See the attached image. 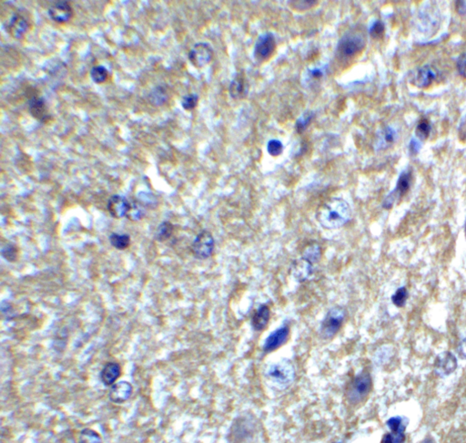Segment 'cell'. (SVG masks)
<instances>
[{
	"mask_svg": "<svg viewBox=\"0 0 466 443\" xmlns=\"http://www.w3.org/2000/svg\"><path fill=\"white\" fill-rule=\"evenodd\" d=\"M351 218V206L342 198L330 199L317 211V221L325 229H339L349 223Z\"/></svg>",
	"mask_w": 466,
	"mask_h": 443,
	"instance_id": "obj_1",
	"label": "cell"
},
{
	"mask_svg": "<svg viewBox=\"0 0 466 443\" xmlns=\"http://www.w3.org/2000/svg\"><path fill=\"white\" fill-rule=\"evenodd\" d=\"M365 47V37L359 29L346 32L338 42L336 56L341 60H348L355 57Z\"/></svg>",
	"mask_w": 466,
	"mask_h": 443,
	"instance_id": "obj_2",
	"label": "cell"
},
{
	"mask_svg": "<svg viewBox=\"0 0 466 443\" xmlns=\"http://www.w3.org/2000/svg\"><path fill=\"white\" fill-rule=\"evenodd\" d=\"M372 377L367 371L358 374L348 386L346 397L352 404H358L368 396L372 390Z\"/></svg>",
	"mask_w": 466,
	"mask_h": 443,
	"instance_id": "obj_3",
	"label": "cell"
},
{
	"mask_svg": "<svg viewBox=\"0 0 466 443\" xmlns=\"http://www.w3.org/2000/svg\"><path fill=\"white\" fill-rule=\"evenodd\" d=\"M267 376L274 384L285 389L294 381L295 370L289 360H283L270 366L267 370Z\"/></svg>",
	"mask_w": 466,
	"mask_h": 443,
	"instance_id": "obj_4",
	"label": "cell"
},
{
	"mask_svg": "<svg viewBox=\"0 0 466 443\" xmlns=\"http://www.w3.org/2000/svg\"><path fill=\"white\" fill-rule=\"evenodd\" d=\"M346 312L342 307L331 308L321 325V335L325 339H332L342 328Z\"/></svg>",
	"mask_w": 466,
	"mask_h": 443,
	"instance_id": "obj_5",
	"label": "cell"
},
{
	"mask_svg": "<svg viewBox=\"0 0 466 443\" xmlns=\"http://www.w3.org/2000/svg\"><path fill=\"white\" fill-rule=\"evenodd\" d=\"M215 248V240L213 235L207 231L203 230L193 241L192 245V252L193 256L200 260H205L211 257Z\"/></svg>",
	"mask_w": 466,
	"mask_h": 443,
	"instance_id": "obj_6",
	"label": "cell"
},
{
	"mask_svg": "<svg viewBox=\"0 0 466 443\" xmlns=\"http://www.w3.org/2000/svg\"><path fill=\"white\" fill-rule=\"evenodd\" d=\"M276 47L274 35L270 32H266L260 35L254 47V57L257 61L263 62L268 60L273 54Z\"/></svg>",
	"mask_w": 466,
	"mask_h": 443,
	"instance_id": "obj_7",
	"label": "cell"
},
{
	"mask_svg": "<svg viewBox=\"0 0 466 443\" xmlns=\"http://www.w3.org/2000/svg\"><path fill=\"white\" fill-rule=\"evenodd\" d=\"M411 183H412V172L410 169L409 170L406 169L400 174L395 189L384 200L383 203V208H392L394 202L396 200L402 198L404 194L409 191Z\"/></svg>",
	"mask_w": 466,
	"mask_h": 443,
	"instance_id": "obj_8",
	"label": "cell"
},
{
	"mask_svg": "<svg viewBox=\"0 0 466 443\" xmlns=\"http://www.w3.org/2000/svg\"><path fill=\"white\" fill-rule=\"evenodd\" d=\"M213 49L208 43L200 42L195 44L189 53V59L196 68H202L212 61Z\"/></svg>",
	"mask_w": 466,
	"mask_h": 443,
	"instance_id": "obj_9",
	"label": "cell"
},
{
	"mask_svg": "<svg viewBox=\"0 0 466 443\" xmlns=\"http://www.w3.org/2000/svg\"><path fill=\"white\" fill-rule=\"evenodd\" d=\"M387 426L391 433L384 435L383 443H404L405 441V428L406 423H404V418L396 416L391 418L387 421Z\"/></svg>",
	"mask_w": 466,
	"mask_h": 443,
	"instance_id": "obj_10",
	"label": "cell"
},
{
	"mask_svg": "<svg viewBox=\"0 0 466 443\" xmlns=\"http://www.w3.org/2000/svg\"><path fill=\"white\" fill-rule=\"evenodd\" d=\"M290 335V328L288 325H283L279 329H276L273 332L269 334L268 338L265 339L264 344L262 346V350L265 353H270L275 350L280 349L281 346L286 343L289 339Z\"/></svg>",
	"mask_w": 466,
	"mask_h": 443,
	"instance_id": "obj_11",
	"label": "cell"
},
{
	"mask_svg": "<svg viewBox=\"0 0 466 443\" xmlns=\"http://www.w3.org/2000/svg\"><path fill=\"white\" fill-rule=\"evenodd\" d=\"M130 207H131V203L130 201L125 196L119 195V194H114L110 196V198L108 201V205H107V208L110 215L117 219L123 218L124 216L127 217V215L130 212Z\"/></svg>",
	"mask_w": 466,
	"mask_h": 443,
	"instance_id": "obj_12",
	"label": "cell"
},
{
	"mask_svg": "<svg viewBox=\"0 0 466 443\" xmlns=\"http://www.w3.org/2000/svg\"><path fill=\"white\" fill-rule=\"evenodd\" d=\"M48 15L57 23H66L73 16V8L68 1H57L48 7Z\"/></svg>",
	"mask_w": 466,
	"mask_h": 443,
	"instance_id": "obj_13",
	"label": "cell"
},
{
	"mask_svg": "<svg viewBox=\"0 0 466 443\" xmlns=\"http://www.w3.org/2000/svg\"><path fill=\"white\" fill-rule=\"evenodd\" d=\"M6 28L12 37L19 39L28 30L29 22L20 12H16L10 16Z\"/></svg>",
	"mask_w": 466,
	"mask_h": 443,
	"instance_id": "obj_14",
	"label": "cell"
},
{
	"mask_svg": "<svg viewBox=\"0 0 466 443\" xmlns=\"http://www.w3.org/2000/svg\"><path fill=\"white\" fill-rule=\"evenodd\" d=\"M457 369V360L450 352H443L437 356L435 360V372L439 376L445 377L452 374Z\"/></svg>",
	"mask_w": 466,
	"mask_h": 443,
	"instance_id": "obj_15",
	"label": "cell"
},
{
	"mask_svg": "<svg viewBox=\"0 0 466 443\" xmlns=\"http://www.w3.org/2000/svg\"><path fill=\"white\" fill-rule=\"evenodd\" d=\"M133 391L132 385L128 381H119L110 387L109 398L115 404H122L130 399Z\"/></svg>",
	"mask_w": 466,
	"mask_h": 443,
	"instance_id": "obj_16",
	"label": "cell"
},
{
	"mask_svg": "<svg viewBox=\"0 0 466 443\" xmlns=\"http://www.w3.org/2000/svg\"><path fill=\"white\" fill-rule=\"evenodd\" d=\"M290 272L291 277H293L296 281L301 283L308 280L313 275L314 267L310 262L303 258H300L292 262Z\"/></svg>",
	"mask_w": 466,
	"mask_h": 443,
	"instance_id": "obj_17",
	"label": "cell"
},
{
	"mask_svg": "<svg viewBox=\"0 0 466 443\" xmlns=\"http://www.w3.org/2000/svg\"><path fill=\"white\" fill-rule=\"evenodd\" d=\"M28 111L32 117L41 122H47L50 120L47 102L42 97L33 96L28 100Z\"/></svg>",
	"mask_w": 466,
	"mask_h": 443,
	"instance_id": "obj_18",
	"label": "cell"
},
{
	"mask_svg": "<svg viewBox=\"0 0 466 443\" xmlns=\"http://www.w3.org/2000/svg\"><path fill=\"white\" fill-rule=\"evenodd\" d=\"M249 85L244 74L238 73L230 84L229 92L233 99H242L249 93Z\"/></svg>",
	"mask_w": 466,
	"mask_h": 443,
	"instance_id": "obj_19",
	"label": "cell"
},
{
	"mask_svg": "<svg viewBox=\"0 0 466 443\" xmlns=\"http://www.w3.org/2000/svg\"><path fill=\"white\" fill-rule=\"evenodd\" d=\"M121 376V367L117 362H108L100 372V380L105 386L114 385Z\"/></svg>",
	"mask_w": 466,
	"mask_h": 443,
	"instance_id": "obj_20",
	"label": "cell"
},
{
	"mask_svg": "<svg viewBox=\"0 0 466 443\" xmlns=\"http://www.w3.org/2000/svg\"><path fill=\"white\" fill-rule=\"evenodd\" d=\"M270 318V310L267 305H261L254 314L251 319V326L254 330L261 331L267 327Z\"/></svg>",
	"mask_w": 466,
	"mask_h": 443,
	"instance_id": "obj_21",
	"label": "cell"
},
{
	"mask_svg": "<svg viewBox=\"0 0 466 443\" xmlns=\"http://www.w3.org/2000/svg\"><path fill=\"white\" fill-rule=\"evenodd\" d=\"M436 78L435 71L431 68L429 65H425L424 67L420 68L415 74V81L414 83L419 88H426L430 86L432 82Z\"/></svg>",
	"mask_w": 466,
	"mask_h": 443,
	"instance_id": "obj_22",
	"label": "cell"
},
{
	"mask_svg": "<svg viewBox=\"0 0 466 443\" xmlns=\"http://www.w3.org/2000/svg\"><path fill=\"white\" fill-rule=\"evenodd\" d=\"M321 256H322V250H321V245L317 243H312L304 248L301 258L314 265L321 260Z\"/></svg>",
	"mask_w": 466,
	"mask_h": 443,
	"instance_id": "obj_23",
	"label": "cell"
},
{
	"mask_svg": "<svg viewBox=\"0 0 466 443\" xmlns=\"http://www.w3.org/2000/svg\"><path fill=\"white\" fill-rule=\"evenodd\" d=\"M168 99V92L167 89L162 86H157L155 89H152L149 95V100L150 103L155 106H161L164 104Z\"/></svg>",
	"mask_w": 466,
	"mask_h": 443,
	"instance_id": "obj_24",
	"label": "cell"
},
{
	"mask_svg": "<svg viewBox=\"0 0 466 443\" xmlns=\"http://www.w3.org/2000/svg\"><path fill=\"white\" fill-rule=\"evenodd\" d=\"M174 231V225L169 221L161 223L156 231V238L160 242H164L170 239Z\"/></svg>",
	"mask_w": 466,
	"mask_h": 443,
	"instance_id": "obj_25",
	"label": "cell"
},
{
	"mask_svg": "<svg viewBox=\"0 0 466 443\" xmlns=\"http://www.w3.org/2000/svg\"><path fill=\"white\" fill-rule=\"evenodd\" d=\"M109 242L111 245L118 250H124L127 249L130 245V235H119L113 233L109 236Z\"/></svg>",
	"mask_w": 466,
	"mask_h": 443,
	"instance_id": "obj_26",
	"label": "cell"
},
{
	"mask_svg": "<svg viewBox=\"0 0 466 443\" xmlns=\"http://www.w3.org/2000/svg\"><path fill=\"white\" fill-rule=\"evenodd\" d=\"M109 77V71L102 65L95 66L90 70V78L95 83H104Z\"/></svg>",
	"mask_w": 466,
	"mask_h": 443,
	"instance_id": "obj_27",
	"label": "cell"
},
{
	"mask_svg": "<svg viewBox=\"0 0 466 443\" xmlns=\"http://www.w3.org/2000/svg\"><path fill=\"white\" fill-rule=\"evenodd\" d=\"M79 443H102L99 433L91 429H84L79 435Z\"/></svg>",
	"mask_w": 466,
	"mask_h": 443,
	"instance_id": "obj_28",
	"label": "cell"
},
{
	"mask_svg": "<svg viewBox=\"0 0 466 443\" xmlns=\"http://www.w3.org/2000/svg\"><path fill=\"white\" fill-rule=\"evenodd\" d=\"M288 4L294 10L305 11L317 5L318 1H315V0H291V1L288 2Z\"/></svg>",
	"mask_w": 466,
	"mask_h": 443,
	"instance_id": "obj_29",
	"label": "cell"
},
{
	"mask_svg": "<svg viewBox=\"0 0 466 443\" xmlns=\"http://www.w3.org/2000/svg\"><path fill=\"white\" fill-rule=\"evenodd\" d=\"M314 117V113L312 111H307L304 114L301 115L300 118L296 121L295 128L296 130L301 133L307 129V127L310 125L311 120Z\"/></svg>",
	"mask_w": 466,
	"mask_h": 443,
	"instance_id": "obj_30",
	"label": "cell"
},
{
	"mask_svg": "<svg viewBox=\"0 0 466 443\" xmlns=\"http://www.w3.org/2000/svg\"><path fill=\"white\" fill-rule=\"evenodd\" d=\"M408 297V292L405 287L398 288L392 297V302L397 308H403Z\"/></svg>",
	"mask_w": 466,
	"mask_h": 443,
	"instance_id": "obj_31",
	"label": "cell"
},
{
	"mask_svg": "<svg viewBox=\"0 0 466 443\" xmlns=\"http://www.w3.org/2000/svg\"><path fill=\"white\" fill-rule=\"evenodd\" d=\"M431 127L430 122L427 120H421L418 125L416 127V130H415V133H416V136L418 138V140L420 141H423V140H425L426 138H428V136L430 134Z\"/></svg>",
	"mask_w": 466,
	"mask_h": 443,
	"instance_id": "obj_32",
	"label": "cell"
},
{
	"mask_svg": "<svg viewBox=\"0 0 466 443\" xmlns=\"http://www.w3.org/2000/svg\"><path fill=\"white\" fill-rule=\"evenodd\" d=\"M198 101H199V96L197 94H188L182 99V108L185 110H194L197 107Z\"/></svg>",
	"mask_w": 466,
	"mask_h": 443,
	"instance_id": "obj_33",
	"label": "cell"
},
{
	"mask_svg": "<svg viewBox=\"0 0 466 443\" xmlns=\"http://www.w3.org/2000/svg\"><path fill=\"white\" fill-rule=\"evenodd\" d=\"M267 151L269 152V155L271 156H279L283 151V144L279 140L272 139L269 141L267 144Z\"/></svg>",
	"mask_w": 466,
	"mask_h": 443,
	"instance_id": "obj_34",
	"label": "cell"
},
{
	"mask_svg": "<svg viewBox=\"0 0 466 443\" xmlns=\"http://www.w3.org/2000/svg\"><path fill=\"white\" fill-rule=\"evenodd\" d=\"M1 254L6 260L9 262H15L16 260V257L18 256V251L16 245L8 244L2 248Z\"/></svg>",
	"mask_w": 466,
	"mask_h": 443,
	"instance_id": "obj_35",
	"label": "cell"
},
{
	"mask_svg": "<svg viewBox=\"0 0 466 443\" xmlns=\"http://www.w3.org/2000/svg\"><path fill=\"white\" fill-rule=\"evenodd\" d=\"M385 30V26L383 21L376 20L373 22L369 28V34L373 38H379L382 37Z\"/></svg>",
	"mask_w": 466,
	"mask_h": 443,
	"instance_id": "obj_36",
	"label": "cell"
},
{
	"mask_svg": "<svg viewBox=\"0 0 466 443\" xmlns=\"http://www.w3.org/2000/svg\"><path fill=\"white\" fill-rule=\"evenodd\" d=\"M140 205L141 204L140 203H131L130 212L127 215L129 219L132 220V221H139L144 216V212L142 209L140 208Z\"/></svg>",
	"mask_w": 466,
	"mask_h": 443,
	"instance_id": "obj_37",
	"label": "cell"
},
{
	"mask_svg": "<svg viewBox=\"0 0 466 443\" xmlns=\"http://www.w3.org/2000/svg\"><path fill=\"white\" fill-rule=\"evenodd\" d=\"M396 137H397V133L393 128L387 127L385 130H383V138L384 143H387V144L393 143L396 140Z\"/></svg>",
	"mask_w": 466,
	"mask_h": 443,
	"instance_id": "obj_38",
	"label": "cell"
},
{
	"mask_svg": "<svg viewBox=\"0 0 466 443\" xmlns=\"http://www.w3.org/2000/svg\"><path fill=\"white\" fill-rule=\"evenodd\" d=\"M457 70L463 78H466V54L461 55L457 60Z\"/></svg>",
	"mask_w": 466,
	"mask_h": 443,
	"instance_id": "obj_39",
	"label": "cell"
},
{
	"mask_svg": "<svg viewBox=\"0 0 466 443\" xmlns=\"http://www.w3.org/2000/svg\"><path fill=\"white\" fill-rule=\"evenodd\" d=\"M421 142H420V140L418 139H412L409 143V150L410 152L412 154H416L419 152L420 150H421Z\"/></svg>",
	"mask_w": 466,
	"mask_h": 443,
	"instance_id": "obj_40",
	"label": "cell"
},
{
	"mask_svg": "<svg viewBox=\"0 0 466 443\" xmlns=\"http://www.w3.org/2000/svg\"><path fill=\"white\" fill-rule=\"evenodd\" d=\"M309 75H311V78H314V79H320V78L323 77L324 72H323V70L321 68H315L309 70Z\"/></svg>",
	"mask_w": 466,
	"mask_h": 443,
	"instance_id": "obj_41",
	"label": "cell"
},
{
	"mask_svg": "<svg viewBox=\"0 0 466 443\" xmlns=\"http://www.w3.org/2000/svg\"><path fill=\"white\" fill-rule=\"evenodd\" d=\"M458 354L463 360H466V338L462 340L458 347Z\"/></svg>",
	"mask_w": 466,
	"mask_h": 443,
	"instance_id": "obj_42",
	"label": "cell"
},
{
	"mask_svg": "<svg viewBox=\"0 0 466 443\" xmlns=\"http://www.w3.org/2000/svg\"><path fill=\"white\" fill-rule=\"evenodd\" d=\"M456 10L461 14V15H466V1H456Z\"/></svg>",
	"mask_w": 466,
	"mask_h": 443,
	"instance_id": "obj_43",
	"label": "cell"
},
{
	"mask_svg": "<svg viewBox=\"0 0 466 443\" xmlns=\"http://www.w3.org/2000/svg\"><path fill=\"white\" fill-rule=\"evenodd\" d=\"M459 135L461 137L462 140L465 139L466 140V117L465 119V121L462 122L461 126H460V129H459Z\"/></svg>",
	"mask_w": 466,
	"mask_h": 443,
	"instance_id": "obj_44",
	"label": "cell"
},
{
	"mask_svg": "<svg viewBox=\"0 0 466 443\" xmlns=\"http://www.w3.org/2000/svg\"><path fill=\"white\" fill-rule=\"evenodd\" d=\"M435 443V441H434L433 439L430 438V437H428V438L425 439V440H424V442H423V443Z\"/></svg>",
	"mask_w": 466,
	"mask_h": 443,
	"instance_id": "obj_45",
	"label": "cell"
},
{
	"mask_svg": "<svg viewBox=\"0 0 466 443\" xmlns=\"http://www.w3.org/2000/svg\"><path fill=\"white\" fill-rule=\"evenodd\" d=\"M465 235H466V224H465Z\"/></svg>",
	"mask_w": 466,
	"mask_h": 443,
	"instance_id": "obj_46",
	"label": "cell"
},
{
	"mask_svg": "<svg viewBox=\"0 0 466 443\" xmlns=\"http://www.w3.org/2000/svg\"></svg>",
	"mask_w": 466,
	"mask_h": 443,
	"instance_id": "obj_47",
	"label": "cell"
}]
</instances>
